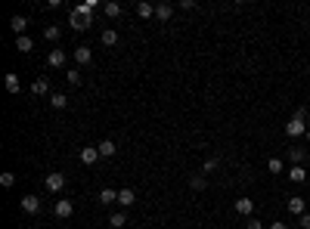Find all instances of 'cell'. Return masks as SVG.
Here are the masks:
<instances>
[{
	"label": "cell",
	"mask_w": 310,
	"mask_h": 229,
	"mask_svg": "<svg viewBox=\"0 0 310 229\" xmlns=\"http://www.w3.org/2000/svg\"><path fill=\"white\" fill-rule=\"evenodd\" d=\"M69 22H72L74 31H84V28H90V25H93V16L84 10V6H74L72 16H69Z\"/></svg>",
	"instance_id": "6da1fadb"
},
{
	"label": "cell",
	"mask_w": 310,
	"mask_h": 229,
	"mask_svg": "<svg viewBox=\"0 0 310 229\" xmlns=\"http://www.w3.org/2000/svg\"><path fill=\"white\" fill-rule=\"evenodd\" d=\"M65 180H69V176H65V174H59V171H53V174H47V180H44V186H47V192H59L62 186H65Z\"/></svg>",
	"instance_id": "7a4b0ae2"
},
{
	"label": "cell",
	"mask_w": 310,
	"mask_h": 229,
	"mask_svg": "<svg viewBox=\"0 0 310 229\" xmlns=\"http://www.w3.org/2000/svg\"><path fill=\"white\" fill-rule=\"evenodd\" d=\"M286 208H289V214H292V217H301V214H307V201L301 198V195H292V198L286 201Z\"/></svg>",
	"instance_id": "3957f363"
},
{
	"label": "cell",
	"mask_w": 310,
	"mask_h": 229,
	"mask_svg": "<svg viewBox=\"0 0 310 229\" xmlns=\"http://www.w3.org/2000/svg\"><path fill=\"white\" fill-rule=\"evenodd\" d=\"M74 62H78V65H90V62H93V47H87V44L74 47Z\"/></svg>",
	"instance_id": "277c9868"
},
{
	"label": "cell",
	"mask_w": 310,
	"mask_h": 229,
	"mask_svg": "<svg viewBox=\"0 0 310 229\" xmlns=\"http://www.w3.org/2000/svg\"><path fill=\"white\" fill-rule=\"evenodd\" d=\"M304 133H307V124H304V121H298V118H292V121L286 124V137L298 140V137H304Z\"/></svg>",
	"instance_id": "5b68a950"
},
{
	"label": "cell",
	"mask_w": 310,
	"mask_h": 229,
	"mask_svg": "<svg viewBox=\"0 0 310 229\" xmlns=\"http://www.w3.org/2000/svg\"><path fill=\"white\" fill-rule=\"evenodd\" d=\"M53 214L65 220V217H72V214H74V205H72L69 198H59V201H56V205H53Z\"/></svg>",
	"instance_id": "8992f818"
},
{
	"label": "cell",
	"mask_w": 310,
	"mask_h": 229,
	"mask_svg": "<svg viewBox=\"0 0 310 229\" xmlns=\"http://www.w3.org/2000/svg\"><path fill=\"white\" fill-rule=\"evenodd\" d=\"M99 158H103V155H99V146H84L81 149V161H84V164H96Z\"/></svg>",
	"instance_id": "52a82bcc"
},
{
	"label": "cell",
	"mask_w": 310,
	"mask_h": 229,
	"mask_svg": "<svg viewBox=\"0 0 310 229\" xmlns=\"http://www.w3.org/2000/svg\"><path fill=\"white\" fill-rule=\"evenodd\" d=\"M19 205H22L25 214H37V211H40V198H37V195H25Z\"/></svg>",
	"instance_id": "ba28073f"
},
{
	"label": "cell",
	"mask_w": 310,
	"mask_h": 229,
	"mask_svg": "<svg viewBox=\"0 0 310 229\" xmlns=\"http://www.w3.org/2000/svg\"><path fill=\"white\" fill-rule=\"evenodd\" d=\"M65 50H50V56H47V62H50V69H62L65 65Z\"/></svg>",
	"instance_id": "9c48e42d"
},
{
	"label": "cell",
	"mask_w": 310,
	"mask_h": 229,
	"mask_svg": "<svg viewBox=\"0 0 310 229\" xmlns=\"http://www.w3.org/2000/svg\"><path fill=\"white\" fill-rule=\"evenodd\" d=\"M10 28L16 31V37H22L25 31H28V19H25V16H13V19H10Z\"/></svg>",
	"instance_id": "30bf717a"
},
{
	"label": "cell",
	"mask_w": 310,
	"mask_h": 229,
	"mask_svg": "<svg viewBox=\"0 0 310 229\" xmlns=\"http://www.w3.org/2000/svg\"><path fill=\"white\" fill-rule=\"evenodd\" d=\"M236 214L251 217V214H255V201H251V198H236Z\"/></svg>",
	"instance_id": "8fae6325"
},
{
	"label": "cell",
	"mask_w": 310,
	"mask_h": 229,
	"mask_svg": "<svg viewBox=\"0 0 310 229\" xmlns=\"http://www.w3.org/2000/svg\"><path fill=\"white\" fill-rule=\"evenodd\" d=\"M137 16H140V19H155V6L149 3V0H140V3H137Z\"/></svg>",
	"instance_id": "7c38bea8"
},
{
	"label": "cell",
	"mask_w": 310,
	"mask_h": 229,
	"mask_svg": "<svg viewBox=\"0 0 310 229\" xmlns=\"http://www.w3.org/2000/svg\"><path fill=\"white\" fill-rule=\"evenodd\" d=\"M289 180H292V183H304V180H307L304 164H292V167H289Z\"/></svg>",
	"instance_id": "4fadbf2b"
},
{
	"label": "cell",
	"mask_w": 310,
	"mask_h": 229,
	"mask_svg": "<svg viewBox=\"0 0 310 229\" xmlns=\"http://www.w3.org/2000/svg\"><path fill=\"white\" fill-rule=\"evenodd\" d=\"M171 16H174V6L171 3H155V19L158 22H167Z\"/></svg>",
	"instance_id": "5bb4252c"
},
{
	"label": "cell",
	"mask_w": 310,
	"mask_h": 229,
	"mask_svg": "<svg viewBox=\"0 0 310 229\" xmlns=\"http://www.w3.org/2000/svg\"><path fill=\"white\" fill-rule=\"evenodd\" d=\"M99 155H103V158H115V155H118V146H115L112 140H103V142H99Z\"/></svg>",
	"instance_id": "9a60e30c"
},
{
	"label": "cell",
	"mask_w": 310,
	"mask_h": 229,
	"mask_svg": "<svg viewBox=\"0 0 310 229\" xmlns=\"http://www.w3.org/2000/svg\"><path fill=\"white\" fill-rule=\"evenodd\" d=\"M103 13L109 16V19H118V16L124 13V6H121V3H115V0H109V3H103Z\"/></svg>",
	"instance_id": "2e32d148"
},
{
	"label": "cell",
	"mask_w": 310,
	"mask_h": 229,
	"mask_svg": "<svg viewBox=\"0 0 310 229\" xmlns=\"http://www.w3.org/2000/svg\"><path fill=\"white\" fill-rule=\"evenodd\" d=\"M50 106L62 112V108H69V96H65V93H50Z\"/></svg>",
	"instance_id": "e0dca14e"
},
{
	"label": "cell",
	"mask_w": 310,
	"mask_h": 229,
	"mask_svg": "<svg viewBox=\"0 0 310 229\" xmlns=\"http://www.w3.org/2000/svg\"><path fill=\"white\" fill-rule=\"evenodd\" d=\"M31 93H35V96H47V93H50V81L47 78H37L35 84H31Z\"/></svg>",
	"instance_id": "ac0fdd59"
},
{
	"label": "cell",
	"mask_w": 310,
	"mask_h": 229,
	"mask_svg": "<svg viewBox=\"0 0 310 229\" xmlns=\"http://www.w3.org/2000/svg\"><path fill=\"white\" fill-rule=\"evenodd\" d=\"M133 201H137V195H133V189H118V205H121V208H130Z\"/></svg>",
	"instance_id": "d6986e66"
},
{
	"label": "cell",
	"mask_w": 310,
	"mask_h": 229,
	"mask_svg": "<svg viewBox=\"0 0 310 229\" xmlns=\"http://www.w3.org/2000/svg\"><path fill=\"white\" fill-rule=\"evenodd\" d=\"M59 37H62V28H59V25H47V28H44V40H50V44H56Z\"/></svg>",
	"instance_id": "ffe728a7"
},
{
	"label": "cell",
	"mask_w": 310,
	"mask_h": 229,
	"mask_svg": "<svg viewBox=\"0 0 310 229\" xmlns=\"http://www.w3.org/2000/svg\"><path fill=\"white\" fill-rule=\"evenodd\" d=\"M289 158H292V164H304V158H307V149H301V146H292V149H289Z\"/></svg>",
	"instance_id": "44dd1931"
},
{
	"label": "cell",
	"mask_w": 310,
	"mask_h": 229,
	"mask_svg": "<svg viewBox=\"0 0 310 229\" xmlns=\"http://www.w3.org/2000/svg\"><path fill=\"white\" fill-rule=\"evenodd\" d=\"M31 47H35V40H31L28 35L16 37V50H19V53H31Z\"/></svg>",
	"instance_id": "7402d4cb"
},
{
	"label": "cell",
	"mask_w": 310,
	"mask_h": 229,
	"mask_svg": "<svg viewBox=\"0 0 310 229\" xmlns=\"http://www.w3.org/2000/svg\"><path fill=\"white\" fill-rule=\"evenodd\" d=\"M115 201H118V192H115V189H103V192H99V205H115Z\"/></svg>",
	"instance_id": "603a6c76"
},
{
	"label": "cell",
	"mask_w": 310,
	"mask_h": 229,
	"mask_svg": "<svg viewBox=\"0 0 310 229\" xmlns=\"http://www.w3.org/2000/svg\"><path fill=\"white\" fill-rule=\"evenodd\" d=\"M99 40H103L106 47H115V44H118V31H115V28H106V31H103V37H99Z\"/></svg>",
	"instance_id": "cb8c5ba5"
},
{
	"label": "cell",
	"mask_w": 310,
	"mask_h": 229,
	"mask_svg": "<svg viewBox=\"0 0 310 229\" xmlns=\"http://www.w3.org/2000/svg\"><path fill=\"white\" fill-rule=\"evenodd\" d=\"M3 84H6V90H10V93H19V90H22L19 74H6V78H3Z\"/></svg>",
	"instance_id": "d4e9b609"
},
{
	"label": "cell",
	"mask_w": 310,
	"mask_h": 229,
	"mask_svg": "<svg viewBox=\"0 0 310 229\" xmlns=\"http://www.w3.org/2000/svg\"><path fill=\"white\" fill-rule=\"evenodd\" d=\"M189 186H192V192H202L208 180H205V174H196V176H189Z\"/></svg>",
	"instance_id": "484cf974"
},
{
	"label": "cell",
	"mask_w": 310,
	"mask_h": 229,
	"mask_svg": "<svg viewBox=\"0 0 310 229\" xmlns=\"http://www.w3.org/2000/svg\"><path fill=\"white\" fill-rule=\"evenodd\" d=\"M124 223H128V217H124V214H121V211H115V214H112V217H109V226H115V229H121Z\"/></svg>",
	"instance_id": "4316f807"
},
{
	"label": "cell",
	"mask_w": 310,
	"mask_h": 229,
	"mask_svg": "<svg viewBox=\"0 0 310 229\" xmlns=\"http://www.w3.org/2000/svg\"><path fill=\"white\" fill-rule=\"evenodd\" d=\"M267 171H270V174H282V171H286V164H282L279 158H270V161H267Z\"/></svg>",
	"instance_id": "83f0119b"
},
{
	"label": "cell",
	"mask_w": 310,
	"mask_h": 229,
	"mask_svg": "<svg viewBox=\"0 0 310 229\" xmlns=\"http://www.w3.org/2000/svg\"><path fill=\"white\" fill-rule=\"evenodd\" d=\"M81 6H84V10H87L90 16H93L96 10H103V3H99V0H84V3H81Z\"/></svg>",
	"instance_id": "f1b7e54d"
},
{
	"label": "cell",
	"mask_w": 310,
	"mask_h": 229,
	"mask_svg": "<svg viewBox=\"0 0 310 229\" xmlns=\"http://www.w3.org/2000/svg\"><path fill=\"white\" fill-rule=\"evenodd\" d=\"M13 183H16V174H10V171H3V174H0V186H6V189H10Z\"/></svg>",
	"instance_id": "f546056e"
},
{
	"label": "cell",
	"mask_w": 310,
	"mask_h": 229,
	"mask_svg": "<svg viewBox=\"0 0 310 229\" xmlns=\"http://www.w3.org/2000/svg\"><path fill=\"white\" fill-rule=\"evenodd\" d=\"M65 78H69V84H72V87H78V84H81V71H78V69H72L69 74H65Z\"/></svg>",
	"instance_id": "4dcf8cb0"
},
{
	"label": "cell",
	"mask_w": 310,
	"mask_h": 229,
	"mask_svg": "<svg viewBox=\"0 0 310 229\" xmlns=\"http://www.w3.org/2000/svg\"><path fill=\"white\" fill-rule=\"evenodd\" d=\"M292 118H298V121H304V124H307V108H304V106H298V108H295V115H292Z\"/></svg>",
	"instance_id": "1f68e13d"
},
{
	"label": "cell",
	"mask_w": 310,
	"mask_h": 229,
	"mask_svg": "<svg viewBox=\"0 0 310 229\" xmlns=\"http://www.w3.org/2000/svg\"><path fill=\"white\" fill-rule=\"evenodd\" d=\"M214 167H217V158H208V161H205V164H202V174H211V171H214Z\"/></svg>",
	"instance_id": "d6a6232c"
},
{
	"label": "cell",
	"mask_w": 310,
	"mask_h": 229,
	"mask_svg": "<svg viewBox=\"0 0 310 229\" xmlns=\"http://www.w3.org/2000/svg\"><path fill=\"white\" fill-rule=\"evenodd\" d=\"M298 226H301V229H310V211H307V214H301V217H298Z\"/></svg>",
	"instance_id": "836d02e7"
},
{
	"label": "cell",
	"mask_w": 310,
	"mask_h": 229,
	"mask_svg": "<svg viewBox=\"0 0 310 229\" xmlns=\"http://www.w3.org/2000/svg\"><path fill=\"white\" fill-rule=\"evenodd\" d=\"M248 229H264V223L257 217H248Z\"/></svg>",
	"instance_id": "e575fe53"
},
{
	"label": "cell",
	"mask_w": 310,
	"mask_h": 229,
	"mask_svg": "<svg viewBox=\"0 0 310 229\" xmlns=\"http://www.w3.org/2000/svg\"><path fill=\"white\" fill-rule=\"evenodd\" d=\"M180 10H196V0H180Z\"/></svg>",
	"instance_id": "d590c367"
},
{
	"label": "cell",
	"mask_w": 310,
	"mask_h": 229,
	"mask_svg": "<svg viewBox=\"0 0 310 229\" xmlns=\"http://www.w3.org/2000/svg\"><path fill=\"white\" fill-rule=\"evenodd\" d=\"M267 229H289V223H282V220H273V223L267 226Z\"/></svg>",
	"instance_id": "8d00e7d4"
},
{
	"label": "cell",
	"mask_w": 310,
	"mask_h": 229,
	"mask_svg": "<svg viewBox=\"0 0 310 229\" xmlns=\"http://www.w3.org/2000/svg\"><path fill=\"white\" fill-rule=\"evenodd\" d=\"M304 140H307V142H310V127H307V133H304Z\"/></svg>",
	"instance_id": "74e56055"
}]
</instances>
